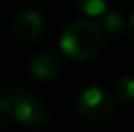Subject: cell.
Returning a JSON list of instances; mask_svg holds the SVG:
<instances>
[{"instance_id":"1","label":"cell","mask_w":134,"mask_h":132,"mask_svg":"<svg viewBox=\"0 0 134 132\" xmlns=\"http://www.w3.org/2000/svg\"><path fill=\"white\" fill-rule=\"evenodd\" d=\"M104 32L92 20H75L61 34V51L73 61H85L100 51Z\"/></svg>"},{"instance_id":"2","label":"cell","mask_w":134,"mask_h":132,"mask_svg":"<svg viewBox=\"0 0 134 132\" xmlns=\"http://www.w3.org/2000/svg\"><path fill=\"white\" fill-rule=\"evenodd\" d=\"M7 98L12 107V115L27 129H41L49 122V109L32 92L15 83L5 86Z\"/></svg>"},{"instance_id":"3","label":"cell","mask_w":134,"mask_h":132,"mask_svg":"<svg viewBox=\"0 0 134 132\" xmlns=\"http://www.w3.org/2000/svg\"><path fill=\"white\" fill-rule=\"evenodd\" d=\"M76 109L85 119L102 122L115 112V102L107 90L100 86H87L76 97Z\"/></svg>"},{"instance_id":"4","label":"cell","mask_w":134,"mask_h":132,"mask_svg":"<svg viewBox=\"0 0 134 132\" xmlns=\"http://www.w3.org/2000/svg\"><path fill=\"white\" fill-rule=\"evenodd\" d=\"M44 32V17L37 10H22L12 20V34L20 43H34Z\"/></svg>"},{"instance_id":"5","label":"cell","mask_w":134,"mask_h":132,"mask_svg":"<svg viewBox=\"0 0 134 132\" xmlns=\"http://www.w3.org/2000/svg\"><path fill=\"white\" fill-rule=\"evenodd\" d=\"M29 71L39 81H53V80L59 78L63 71L61 56L49 49L39 51L29 61Z\"/></svg>"},{"instance_id":"6","label":"cell","mask_w":134,"mask_h":132,"mask_svg":"<svg viewBox=\"0 0 134 132\" xmlns=\"http://www.w3.org/2000/svg\"><path fill=\"white\" fill-rule=\"evenodd\" d=\"M102 31L112 41H121L127 34V22L119 10H107L102 14Z\"/></svg>"},{"instance_id":"7","label":"cell","mask_w":134,"mask_h":132,"mask_svg":"<svg viewBox=\"0 0 134 132\" xmlns=\"http://www.w3.org/2000/svg\"><path fill=\"white\" fill-rule=\"evenodd\" d=\"M75 3L82 12L90 17L102 15L104 12H107L109 7V0H75Z\"/></svg>"},{"instance_id":"8","label":"cell","mask_w":134,"mask_h":132,"mask_svg":"<svg viewBox=\"0 0 134 132\" xmlns=\"http://www.w3.org/2000/svg\"><path fill=\"white\" fill-rule=\"evenodd\" d=\"M115 93L122 102H134V76H122L115 83Z\"/></svg>"},{"instance_id":"9","label":"cell","mask_w":134,"mask_h":132,"mask_svg":"<svg viewBox=\"0 0 134 132\" xmlns=\"http://www.w3.org/2000/svg\"><path fill=\"white\" fill-rule=\"evenodd\" d=\"M10 117H12V107H10V102L5 95L0 93V129L5 127L9 124Z\"/></svg>"},{"instance_id":"10","label":"cell","mask_w":134,"mask_h":132,"mask_svg":"<svg viewBox=\"0 0 134 132\" xmlns=\"http://www.w3.org/2000/svg\"><path fill=\"white\" fill-rule=\"evenodd\" d=\"M127 36H129V39H131V43L134 44V14L131 15V19H129V22H127Z\"/></svg>"}]
</instances>
